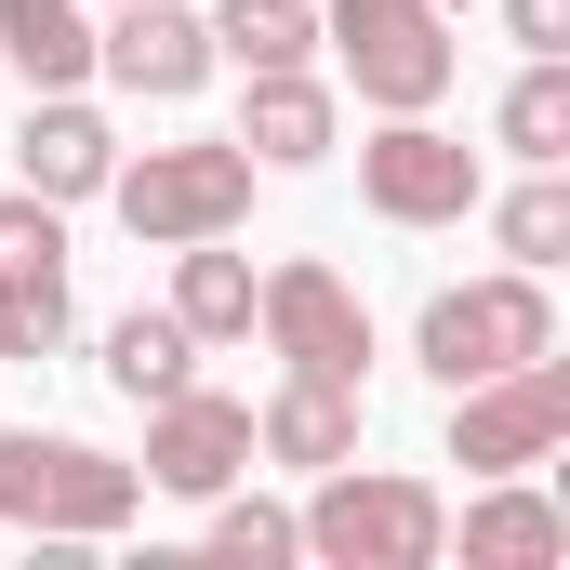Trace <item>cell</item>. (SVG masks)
I'll return each instance as SVG.
<instances>
[{
  "instance_id": "cell-12",
  "label": "cell",
  "mask_w": 570,
  "mask_h": 570,
  "mask_svg": "<svg viewBox=\"0 0 570 570\" xmlns=\"http://www.w3.org/2000/svg\"><path fill=\"white\" fill-rule=\"evenodd\" d=\"M107 173H120L107 107H80V94H27V120H13V186H27V199L80 213V199H107Z\"/></svg>"
},
{
  "instance_id": "cell-11",
  "label": "cell",
  "mask_w": 570,
  "mask_h": 570,
  "mask_svg": "<svg viewBox=\"0 0 570 570\" xmlns=\"http://www.w3.org/2000/svg\"><path fill=\"white\" fill-rule=\"evenodd\" d=\"M94 67H107L134 107H186V94L213 80V13H186V0H107Z\"/></svg>"
},
{
  "instance_id": "cell-3",
  "label": "cell",
  "mask_w": 570,
  "mask_h": 570,
  "mask_svg": "<svg viewBox=\"0 0 570 570\" xmlns=\"http://www.w3.org/2000/svg\"><path fill=\"white\" fill-rule=\"evenodd\" d=\"M107 199H120V226H134L146 253H173V239H239V226H253V146L239 134L146 146V159L107 173Z\"/></svg>"
},
{
  "instance_id": "cell-7",
  "label": "cell",
  "mask_w": 570,
  "mask_h": 570,
  "mask_svg": "<svg viewBox=\"0 0 570 570\" xmlns=\"http://www.w3.org/2000/svg\"><path fill=\"white\" fill-rule=\"evenodd\" d=\"M358 199H372L385 226H464V213L491 199V173H478L464 134H438V107H412V120H385V134L358 146Z\"/></svg>"
},
{
  "instance_id": "cell-21",
  "label": "cell",
  "mask_w": 570,
  "mask_h": 570,
  "mask_svg": "<svg viewBox=\"0 0 570 570\" xmlns=\"http://www.w3.org/2000/svg\"><path fill=\"white\" fill-rule=\"evenodd\" d=\"M478 213H491L504 266H531V279L570 266V186H558V173H531V186H504V199H478Z\"/></svg>"
},
{
  "instance_id": "cell-15",
  "label": "cell",
  "mask_w": 570,
  "mask_h": 570,
  "mask_svg": "<svg viewBox=\"0 0 570 570\" xmlns=\"http://www.w3.org/2000/svg\"><path fill=\"white\" fill-rule=\"evenodd\" d=\"M94 372H107V399H134V412H159L173 385H199V332H186L173 305H134V318H107Z\"/></svg>"
},
{
  "instance_id": "cell-13",
  "label": "cell",
  "mask_w": 570,
  "mask_h": 570,
  "mask_svg": "<svg viewBox=\"0 0 570 570\" xmlns=\"http://www.w3.org/2000/svg\"><path fill=\"white\" fill-rule=\"evenodd\" d=\"M239 146H253V173H318V159L345 146L332 80H318V67H253V94H239Z\"/></svg>"
},
{
  "instance_id": "cell-1",
  "label": "cell",
  "mask_w": 570,
  "mask_h": 570,
  "mask_svg": "<svg viewBox=\"0 0 570 570\" xmlns=\"http://www.w3.org/2000/svg\"><path fill=\"white\" fill-rule=\"evenodd\" d=\"M0 518L40 544H107L146 518V464H107L94 438H53V425H0Z\"/></svg>"
},
{
  "instance_id": "cell-16",
  "label": "cell",
  "mask_w": 570,
  "mask_h": 570,
  "mask_svg": "<svg viewBox=\"0 0 570 570\" xmlns=\"http://www.w3.org/2000/svg\"><path fill=\"white\" fill-rule=\"evenodd\" d=\"M570 558V518L531 491V478H491L464 504V570H558Z\"/></svg>"
},
{
  "instance_id": "cell-4",
  "label": "cell",
  "mask_w": 570,
  "mask_h": 570,
  "mask_svg": "<svg viewBox=\"0 0 570 570\" xmlns=\"http://www.w3.org/2000/svg\"><path fill=\"white\" fill-rule=\"evenodd\" d=\"M544 345H558V292L531 279V266L451 279V292H425V318H412V358H425L438 385H491V372H518V358H544Z\"/></svg>"
},
{
  "instance_id": "cell-5",
  "label": "cell",
  "mask_w": 570,
  "mask_h": 570,
  "mask_svg": "<svg viewBox=\"0 0 570 570\" xmlns=\"http://www.w3.org/2000/svg\"><path fill=\"white\" fill-rule=\"evenodd\" d=\"M318 40L345 53L358 107H385V120H412V107H438V94L464 80V40H451V13H438V0H332V13H318Z\"/></svg>"
},
{
  "instance_id": "cell-10",
  "label": "cell",
  "mask_w": 570,
  "mask_h": 570,
  "mask_svg": "<svg viewBox=\"0 0 570 570\" xmlns=\"http://www.w3.org/2000/svg\"><path fill=\"white\" fill-rule=\"evenodd\" d=\"M226 478H253V399L173 385V399L146 412V491H173V504H213Z\"/></svg>"
},
{
  "instance_id": "cell-6",
  "label": "cell",
  "mask_w": 570,
  "mask_h": 570,
  "mask_svg": "<svg viewBox=\"0 0 570 570\" xmlns=\"http://www.w3.org/2000/svg\"><path fill=\"white\" fill-rule=\"evenodd\" d=\"M558 438H570V358L558 345L491 372V385H451V464L464 478H531Z\"/></svg>"
},
{
  "instance_id": "cell-22",
  "label": "cell",
  "mask_w": 570,
  "mask_h": 570,
  "mask_svg": "<svg viewBox=\"0 0 570 570\" xmlns=\"http://www.w3.org/2000/svg\"><path fill=\"white\" fill-rule=\"evenodd\" d=\"M213 558H253V570H279V558H305V518L226 478V491H213Z\"/></svg>"
},
{
  "instance_id": "cell-2",
  "label": "cell",
  "mask_w": 570,
  "mask_h": 570,
  "mask_svg": "<svg viewBox=\"0 0 570 570\" xmlns=\"http://www.w3.org/2000/svg\"><path fill=\"white\" fill-rule=\"evenodd\" d=\"M305 558L332 570H438L451 558V504L438 478H399V464H318V504H305Z\"/></svg>"
},
{
  "instance_id": "cell-20",
  "label": "cell",
  "mask_w": 570,
  "mask_h": 570,
  "mask_svg": "<svg viewBox=\"0 0 570 570\" xmlns=\"http://www.w3.org/2000/svg\"><path fill=\"white\" fill-rule=\"evenodd\" d=\"M491 134H504L518 173H558V159H570V67H558V53H531V67L504 80V120H491Z\"/></svg>"
},
{
  "instance_id": "cell-23",
  "label": "cell",
  "mask_w": 570,
  "mask_h": 570,
  "mask_svg": "<svg viewBox=\"0 0 570 570\" xmlns=\"http://www.w3.org/2000/svg\"><path fill=\"white\" fill-rule=\"evenodd\" d=\"M504 40L518 53H570V0H504Z\"/></svg>"
},
{
  "instance_id": "cell-9",
  "label": "cell",
  "mask_w": 570,
  "mask_h": 570,
  "mask_svg": "<svg viewBox=\"0 0 570 570\" xmlns=\"http://www.w3.org/2000/svg\"><path fill=\"white\" fill-rule=\"evenodd\" d=\"M67 318H80V305H67V213L13 186V199H0V372H13V358H53Z\"/></svg>"
},
{
  "instance_id": "cell-17",
  "label": "cell",
  "mask_w": 570,
  "mask_h": 570,
  "mask_svg": "<svg viewBox=\"0 0 570 570\" xmlns=\"http://www.w3.org/2000/svg\"><path fill=\"white\" fill-rule=\"evenodd\" d=\"M0 67L27 94H80L94 80V13L80 0H0Z\"/></svg>"
},
{
  "instance_id": "cell-19",
  "label": "cell",
  "mask_w": 570,
  "mask_h": 570,
  "mask_svg": "<svg viewBox=\"0 0 570 570\" xmlns=\"http://www.w3.org/2000/svg\"><path fill=\"white\" fill-rule=\"evenodd\" d=\"M318 53V0H213V67H305Z\"/></svg>"
},
{
  "instance_id": "cell-14",
  "label": "cell",
  "mask_w": 570,
  "mask_h": 570,
  "mask_svg": "<svg viewBox=\"0 0 570 570\" xmlns=\"http://www.w3.org/2000/svg\"><path fill=\"white\" fill-rule=\"evenodd\" d=\"M345 451H358V385L279 372V399L253 412V464H292V478H318V464H345Z\"/></svg>"
},
{
  "instance_id": "cell-18",
  "label": "cell",
  "mask_w": 570,
  "mask_h": 570,
  "mask_svg": "<svg viewBox=\"0 0 570 570\" xmlns=\"http://www.w3.org/2000/svg\"><path fill=\"white\" fill-rule=\"evenodd\" d=\"M173 318L199 345H253V253L226 239H173Z\"/></svg>"
},
{
  "instance_id": "cell-8",
  "label": "cell",
  "mask_w": 570,
  "mask_h": 570,
  "mask_svg": "<svg viewBox=\"0 0 570 570\" xmlns=\"http://www.w3.org/2000/svg\"><path fill=\"white\" fill-rule=\"evenodd\" d=\"M253 332L279 345V372H318V385H358L372 372V305L332 266H266L253 279Z\"/></svg>"
}]
</instances>
